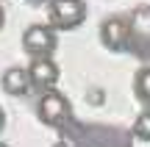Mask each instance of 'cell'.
Returning <instances> with one entry per match:
<instances>
[{
  "instance_id": "cell-10",
  "label": "cell",
  "mask_w": 150,
  "mask_h": 147,
  "mask_svg": "<svg viewBox=\"0 0 150 147\" xmlns=\"http://www.w3.org/2000/svg\"><path fill=\"white\" fill-rule=\"evenodd\" d=\"M103 100H106V94H103L100 89H92V92H86V103H92V106H100Z\"/></svg>"
},
{
  "instance_id": "cell-7",
  "label": "cell",
  "mask_w": 150,
  "mask_h": 147,
  "mask_svg": "<svg viewBox=\"0 0 150 147\" xmlns=\"http://www.w3.org/2000/svg\"><path fill=\"white\" fill-rule=\"evenodd\" d=\"M0 86H3V92L11 94V97H20V94L33 92V89H31V78H28V70H25V67H8V70L0 75Z\"/></svg>"
},
{
  "instance_id": "cell-6",
  "label": "cell",
  "mask_w": 150,
  "mask_h": 147,
  "mask_svg": "<svg viewBox=\"0 0 150 147\" xmlns=\"http://www.w3.org/2000/svg\"><path fill=\"white\" fill-rule=\"evenodd\" d=\"M131 22V53L150 56V8H136L128 17Z\"/></svg>"
},
{
  "instance_id": "cell-2",
  "label": "cell",
  "mask_w": 150,
  "mask_h": 147,
  "mask_svg": "<svg viewBox=\"0 0 150 147\" xmlns=\"http://www.w3.org/2000/svg\"><path fill=\"white\" fill-rule=\"evenodd\" d=\"M86 0H47V25L53 31H75L86 22Z\"/></svg>"
},
{
  "instance_id": "cell-9",
  "label": "cell",
  "mask_w": 150,
  "mask_h": 147,
  "mask_svg": "<svg viewBox=\"0 0 150 147\" xmlns=\"http://www.w3.org/2000/svg\"><path fill=\"white\" fill-rule=\"evenodd\" d=\"M131 133H134V139H139V142H150V108H145V111L134 120Z\"/></svg>"
},
{
  "instance_id": "cell-13",
  "label": "cell",
  "mask_w": 150,
  "mask_h": 147,
  "mask_svg": "<svg viewBox=\"0 0 150 147\" xmlns=\"http://www.w3.org/2000/svg\"><path fill=\"white\" fill-rule=\"evenodd\" d=\"M3 25H6V8H3V3H0V31H3Z\"/></svg>"
},
{
  "instance_id": "cell-15",
  "label": "cell",
  "mask_w": 150,
  "mask_h": 147,
  "mask_svg": "<svg viewBox=\"0 0 150 147\" xmlns=\"http://www.w3.org/2000/svg\"><path fill=\"white\" fill-rule=\"evenodd\" d=\"M0 147H11V144H6V142H0Z\"/></svg>"
},
{
  "instance_id": "cell-3",
  "label": "cell",
  "mask_w": 150,
  "mask_h": 147,
  "mask_svg": "<svg viewBox=\"0 0 150 147\" xmlns=\"http://www.w3.org/2000/svg\"><path fill=\"white\" fill-rule=\"evenodd\" d=\"M56 47H59V36L50 25L45 22H33L22 31V50L33 58H53Z\"/></svg>"
},
{
  "instance_id": "cell-14",
  "label": "cell",
  "mask_w": 150,
  "mask_h": 147,
  "mask_svg": "<svg viewBox=\"0 0 150 147\" xmlns=\"http://www.w3.org/2000/svg\"><path fill=\"white\" fill-rule=\"evenodd\" d=\"M28 3H31V6H39V3H42V0H28Z\"/></svg>"
},
{
  "instance_id": "cell-4",
  "label": "cell",
  "mask_w": 150,
  "mask_h": 147,
  "mask_svg": "<svg viewBox=\"0 0 150 147\" xmlns=\"http://www.w3.org/2000/svg\"><path fill=\"white\" fill-rule=\"evenodd\" d=\"M100 42L106 50H111V53H122V50L131 47V22L128 17H106L100 25Z\"/></svg>"
},
{
  "instance_id": "cell-11",
  "label": "cell",
  "mask_w": 150,
  "mask_h": 147,
  "mask_svg": "<svg viewBox=\"0 0 150 147\" xmlns=\"http://www.w3.org/2000/svg\"><path fill=\"white\" fill-rule=\"evenodd\" d=\"M53 147H75V142H72L70 136H61V139H59V142H56Z\"/></svg>"
},
{
  "instance_id": "cell-5",
  "label": "cell",
  "mask_w": 150,
  "mask_h": 147,
  "mask_svg": "<svg viewBox=\"0 0 150 147\" xmlns=\"http://www.w3.org/2000/svg\"><path fill=\"white\" fill-rule=\"evenodd\" d=\"M25 70H28V78H31V89L39 92V94L53 92L59 78H61V70L53 58H33Z\"/></svg>"
},
{
  "instance_id": "cell-12",
  "label": "cell",
  "mask_w": 150,
  "mask_h": 147,
  "mask_svg": "<svg viewBox=\"0 0 150 147\" xmlns=\"http://www.w3.org/2000/svg\"><path fill=\"white\" fill-rule=\"evenodd\" d=\"M3 128H6V111H3V106H0V133H3Z\"/></svg>"
},
{
  "instance_id": "cell-8",
  "label": "cell",
  "mask_w": 150,
  "mask_h": 147,
  "mask_svg": "<svg viewBox=\"0 0 150 147\" xmlns=\"http://www.w3.org/2000/svg\"><path fill=\"white\" fill-rule=\"evenodd\" d=\"M134 97L145 108H150V67H142L134 75Z\"/></svg>"
},
{
  "instance_id": "cell-1",
  "label": "cell",
  "mask_w": 150,
  "mask_h": 147,
  "mask_svg": "<svg viewBox=\"0 0 150 147\" xmlns=\"http://www.w3.org/2000/svg\"><path fill=\"white\" fill-rule=\"evenodd\" d=\"M36 120L47 128H64L72 122V103L64 92L53 89V92L39 94L36 100Z\"/></svg>"
}]
</instances>
